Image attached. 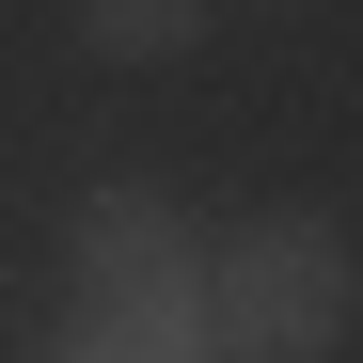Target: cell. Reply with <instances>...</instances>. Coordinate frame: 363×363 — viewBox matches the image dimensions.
I'll use <instances>...</instances> for the list:
<instances>
[{"label":"cell","instance_id":"3957f363","mask_svg":"<svg viewBox=\"0 0 363 363\" xmlns=\"http://www.w3.org/2000/svg\"><path fill=\"white\" fill-rule=\"evenodd\" d=\"M64 16H79V48H95V64H190L221 0H64Z\"/></svg>","mask_w":363,"mask_h":363},{"label":"cell","instance_id":"6da1fadb","mask_svg":"<svg viewBox=\"0 0 363 363\" xmlns=\"http://www.w3.org/2000/svg\"><path fill=\"white\" fill-rule=\"evenodd\" d=\"M363 316V253L332 206H253L237 237H206V332L221 363H332Z\"/></svg>","mask_w":363,"mask_h":363},{"label":"cell","instance_id":"7a4b0ae2","mask_svg":"<svg viewBox=\"0 0 363 363\" xmlns=\"http://www.w3.org/2000/svg\"><path fill=\"white\" fill-rule=\"evenodd\" d=\"M190 269H206V237H190V206H174L158 174H95V190L64 206V284H79V316H127V300L190 284Z\"/></svg>","mask_w":363,"mask_h":363},{"label":"cell","instance_id":"277c9868","mask_svg":"<svg viewBox=\"0 0 363 363\" xmlns=\"http://www.w3.org/2000/svg\"><path fill=\"white\" fill-rule=\"evenodd\" d=\"M32 363H127V347H111V316H79V332H48Z\"/></svg>","mask_w":363,"mask_h":363}]
</instances>
